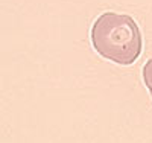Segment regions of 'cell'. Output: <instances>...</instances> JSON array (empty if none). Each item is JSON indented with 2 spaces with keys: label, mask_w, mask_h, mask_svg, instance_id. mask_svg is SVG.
<instances>
[{
  "label": "cell",
  "mask_w": 152,
  "mask_h": 143,
  "mask_svg": "<svg viewBox=\"0 0 152 143\" xmlns=\"http://www.w3.org/2000/svg\"><path fill=\"white\" fill-rule=\"evenodd\" d=\"M90 38L100 56L120 66L134 64L143 50L140 28L126 14H100L91 26Z\"/></svg>",
  "instance_id": "6da1fadb"
},
{
  "label": "cell",
  "mask_w": 152,
  "mask_h": 143,
  "mask_svg": "<svg viewBox=\"0 0 152 143\" xmlns=\"http://www.w3.org/2000/svg\"><path fill=\"white\" fill-rule=\"evenodd\" d=\"M143 81H145V85L152 96V58L148 59L143 66Z\"/></svg>",
  "instance_id": "7a4b0ae2"
}]
</instances>
